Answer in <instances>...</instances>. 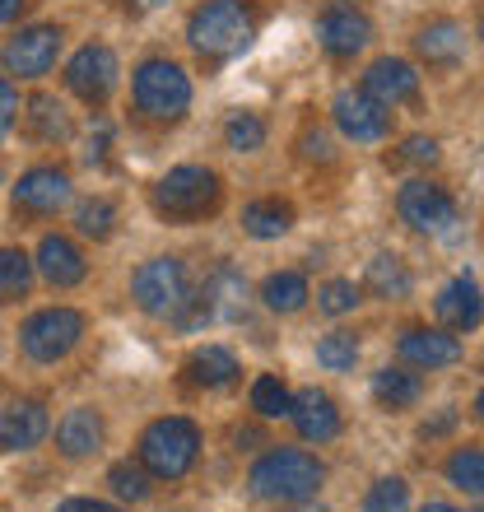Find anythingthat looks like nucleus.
Instances as JSON below:
<instances>
[{"mask_svg":"<svg viewBox=\"0 0 484 512\" xmlns=\"http://www.w3.org/2000/svg\"><path fill=\"white\" fill-rule=\"evenodd\" d=\"M401 159L405 163H424V168H433V163L443 159V149H438V140L433 135H410L401 145Z\"/></svg>","mask_w":484,"mask_h":512,"instance_id":"38","label":"nucleus"},{"mask_svg":"<svg viewBox=\"0 0 484 512\" xmlns=\"http://www.w3.org/2000/svg\"><path fill=\"white\" fill-rule=\"evenodd\" d=\"M108 485L121 503H145L149 499V471L140 461H117L108 471Z\"/></svg>","mask_w":484,"mask_h":512,"instance_id":"33","label":"nucleus"},{"mask_svg":"<svg viewBox=\"0 0 484 512\" xmlns=\"http://www.w3.org/2000/svg\"><path fill=\"white\" fill-rule=\"evenodd\" d=\"M354 359H359V340H354L350 331H326V336L317 340V364L331 368V373L354 368Z\"/></svg>","mask_w":484,"mask_h":512,"instance_id":"35","label":"nucleus"},{"mask_svg":"<svg viewBox=\"0 0 484 512\" xmlns=\"http://www.w3.org/2000/svg\"><path fill=\"white\" fill-rule=\"evenodd\" d=\"M475 415L484 419V387H480V396H475Z\"/></svg>","mask_w":484,"mask_h":512,"instance_id":"47","label":"nucleus"},{"mask_svg":"<svg viewBox=\"0 0 484 512\" xmlns=\"http://www.w3.org/2000/svg\"><path fill=\"white\" fill-rule=\"evenodd\" d=\"M396 215L415 233H452L461 210H457V196H452L443 182L415 177V182H405L401 196H396Z\"/></svg>","mask_w":484,"mask_h":512,"instance_id":"8","label":"nucleus"},{"mask_svg":"<svg viewBox=\"0 0 484 512\" xmlns=\"http://www.w3.org/2000/svg\"><path fill=\"white\" fill-rule=\"evenodd\" d=\"M238 354L233 350H224V345H201V350L187 359V378L196 382V387H205V391H224V387H233L238 382Z\"/></svg>","mask_w":484,"mask_h":512,"instance_id":"23","label":"nucleus"},{"mask_svg":"<svg viewBox=\"0 0 484 512\" xmlns=\"http://www.w3.org/2000/svg\"><path fill=\"white\" fill-rule=\"evenodd\" d=\"M84 312L80 308H42L19 326V350L33 364H61L75 345L84 340Z\"/></svg>","mask_w":484,"mask_h":512,"instance_id":"7","label":"nucleus"},{"mask_svg":"<svg viewBox=\"0 0 484 512\" xmlns=\"http://www.w3.org/2000/svg\"><path fill=\"white\" fill-rule=\"evenodd\" d=\"M363 94H373L382 108H396V103H415L419 98V70L401 56H377L368 75H363Z\"/></svg>","mask_w":484,"mask_h":512,"instance_id":"17","label":"nucleus"},{"mask_svg":"<svg viewBox=\"0 0 484 512\" xmlns=\"http://www.w3.org/2000/svg\"><path fill=\"white\" fill-rule=\"evenodd\" d=\"M363 298H359V284L354 280H326L322 289H317V308L326 312V317H345V312H354Z\"/></svg>","mask_w":484,"mask_h":512,"instance_id":"37","label":"nucleus"},{"mask_svg":"<svg viewBox=\"0 0 484 512\" xmlns=\"http://www.w3.org/2000/svg\"><path fill=\"white\" fill-rule=\"evenodd\" d=\"M75 229H80L84 238H94V243H108L112 229H117V205H112L108 196L84 201L80 210H75Z\"/></svg>","mask_w":484,"mask_h":512,"instance_id":"32","label":"nucleus"},{"mask_svg":"<svg viewBox=\"0 0 484 512\" xmlns=\"http://www.w3.org/2000/svg\"><path fill=\"white\" fill-rule=\"evenodd\" d=\"M419 512H461V508H452V503H424Z\"/></svg>","mask_w":484,"mask_h":512,"instance_id":"46","label":"nucleus"},{"mask_svg":"<svg viewBox=\"0 0 484 512\" xmlns=\"http://www.w3.org/2000/svg\"><path fill=\"white\" fill-rule=\"evenodd\" d=\"M363 284H368L377 298L396 303V298H410V289H415V275H410V266H405L396 252H377L373 261H368V270H363Z\"/></svg>","mask_w":484,"mask_h":512,"instance_id":"24","label":"nucleus"},{"mask_svg":"<svg viewBox=\"0 0 484 512\" xmlns=\"http://www.w3.org/2000/svg\"><path fill=\"white\" fill-rule=\"evenodd\" d=\"M294 229V205L280 201V196H261V201L242 205V233L256 238V243H270V238H284Z\"/></svg>","mask_w":484,"mask_h":512,"instance_id":"22","label":"nucleus"},{"mask_svg":"<svg viewBox=\"0 0 484 512\" xmlns=\"http://www.w3.org/2000/svg\"><path fill=\"white\" fill-rule=\"evenodd\" d=\"M135 5H140V10H154V5H163V0H135Z\"/></svg>","mask_w":484,"mask_h":512,"instance_id":"48","label":"nucleus"},{"mask_svg":"<svg viewBox=\"0 0 484 512\" xmlns=\"http://www.w3.org/2000/svg\"><path fill=\"white\" fill-rule=\"evenodd\" d=\"M433 312H438V322L447 331H475L484 322V289L475 275H457L452 284H443V294L433 298Z\"/></svg>","mask_w":484,"mask_h":512,"instance_id":"16","label":"nucleus"},{"mask_svg":"<svg viewBox=\"0 0 484 512\" xmlns=\"http://www.w3.org/2000/svg\"><path fill=\"white\" fill-rule=\"evenodd\" d=\"M19 10H24V0H0V24H14Z\"/></svg>","mask_w":484,"mask_h":512,"instance_id":"44","label":"nucleus"},{"mask_svg":"<svg viewBox=\"0 0 484 512\" xmlns=\"http://www.w3.org/2000/svg\"><path fill=\"white\" fill-rule=\"evenodd\" d=\"M201 298H205V308H210V317H215V312H238L242 298H247V280H242L233 266H219Z\"/></svg>","mask_w":484,"mask_h":512,"instance_id":"29","label":"nucleus"},{"mask_svg":"<svg viewBox=\"0 0 484 512\" xmlns=\"http://www.w3.org/2000/svg\"><path fill=\"white\" fill-rule=\"evenodd\" d=\"M131 298L135 308L149 317H177L191 303V280L187 266L177 256H154L131 275Z\"/></svg>","mask_w":484,"mask_h":512,"instance_id":"6","label":"nucleus"},{"mask_svg":"<svg viewBox=\"0 0 484 512\" xmlns=\"http://www.w3.org/2000/svg\"><path fill=\"white\" fill-rule=\"evenodd\" d=\"M447 485L466 489V494H484V447H457L443 466Z\"/></svg>","mask_w":484,"mask_h":512,"instance_id":"31","label":"nucleus"},{"mask_svg":"<svg viewBox=\"0 0 484 512\" xmlns=\"http://www.w3.org/2000/svg\"><path fill=\"white\" fill-rule=\"evenodd\" d=\"M33 270H38L47 284H56V289H75V284L89 275V261H84V252L70 243V238L47 233L38 243V256H33Z\"/></svg>","mask_w":484,"mask_h":512,"instance_id":"18","label":"nucleus"},{"mask_svg":"<svg viewBox=\"0 0 484 512\" xmlns=\"http://www.w3.org/2000/svg\"><path fill=\"white\" fill-rule=\"evenodd\" d=\"M131 98L149 122H182L191 108V75L168 56H149L135 66Z\"/></svg>","mask_w":484,"mask_h":512,"instance_id":"4","label":"nucleus"},{"mask_svg":"<svg viewBox=\"0 0 484 512\" xmlns=\"http://www.w3.org/2000/svg\"><path fill=\"white\" fill-rule=\"evenodd\" d=\"M308 298H312V289H308V275L303 270H275L266 284H261V303H266L270 312H303L308 308Z\"/></svg>","mask_w":484,"mask_h":512,"instance_id":"25","label":"nucleus"},{"mask_svg":"<svg viewBox=\"0 0 484 512\" xmlns=\"http://www.w3.org/2000/svg\"><path fill=\"white\" fill-rule=\"evenodd\" d=\"M66 205H70L66 168L38 163V168L19 173V182H14V210H24V215H56V210H66Z\"/></svg>","mask_w":484,"mask_h":512,"instance_id":"13","label":"nucleus"},{"mask_svg":"<svg viewBox=\"0 0 484 512\" xmlns=\"http://www.w3.org/2000/svg\"><path fill=\"white\" fill-rule=\"evenodd\" d=\"M33 131L38 140H70V112L56 103V98H33Z\"/></svg>","mask_w":484,"mask_h":512,"instance_id":"36","label":"nucleus"},{"mask_svg":"<svg viewBox=\"0 0 484 512\" xmlns=\"http://www.w3.org/2000/svg\"><path fill=\"white\" fill-rule=\"evenodd\" d=\"M475 512H484V508H475Z\"/></svg>","mask_w":484,"mask_h":512,"instance_id":"50","label":"nucleus"},{"mask_svg":"<svg viewBox=\"0 0 484 512\" xmlns=\"http://www.w3.org/2000/svg\"><path fill=\"white\" fill-rule=\"evenodd\" d=\"M108 140H112L108 122H98L94 135H89V149H84V159H89V163H108Z\"/></svg>","mask_w":484,"mask_h":512,"instance_id":"41","label":"nucleus"},{"mask_svg":"<svg viewBox=\"0 0 484 512\" xmlns=\"http://www.w3.org/2000/svg\"><path fill=\"white\" fill-rule=\"evenodd\" d=\"M410 508V485L401 475H382L368 494H363V508L359 512H405Z\"/></svg>","mask_w":484,"mask_h":512,"instance_id":"34","label":"nucleus"},{"mask_svg":"<svg viewBox=\"0 0 484 512\" xmlns=\"http://www.w3.org/2000/svg\"><path fill=\"white\" fill-rule=\"evenodd\" d=\"M396 354H401L410 368H452L461 359V340L447 331V326H410L396 340Z\"/></svg>","mask_w":484,"mask_h":512,"instance_id":"14","label":"nucleus"},{"mask_svg":"<svg viewBox=\"0 0 484 512\" xmlns=\"http://www.w3.org/2000/svg\"><path fill=\"white\" fill-rule=\"evenodd\" d=\"M373 396H377V405H387V410H410V405L424 396V382H419V373H410V368H377Z\"/></svg>","mask_w":484,"mask_h":512,"instance_id":"26","label":"nucleus"},{"mask_svg":"<svg viewBox=\"0 0 484 512\" xmlns=\"http://www.w3.org/2000/svg\"><path fill=\"white\" fill-rule=\"evenodd\" d=\"M480 42H484V14H480Z\"/></svg>","mask_w":484,"mask_h":512,"instance_id":"49","label":"nucleus"},{"mask_svg":"<svg viewBox=\"0 0 484 512\" xmlns=\"http://www.w3.org/2000/svg\"><path fill=\"white\" fill-rule=\"evenodd\" d=\"M103 438H108V424H103V415H98L94 405H75V410H66L61 424H56V447H61V457H70V461L94 457L98 447H103Z\"/></svg>","mask_w":484,"mask_h":512,"instance_id":"19","label":"nucleus"},{"mask_svg":"<svg viewBox=\"0 0 484 512\" xmlns=\"http://www.w3.org/2000/svg\"><path fill=\"white\" fill-rule=\"evenodd\" d=\"M266 117L261 112H229V122H224V145L233 149V154H256V149H266Z\"/></svg>","mask_w":484,"mask_h":512,"instance_id":"28","label":"nucleus"},{"mask_svg":"<svg viewBox=\"0 0 484 512\" xmlns=\"http://www.w3.org/2000/svg\"><path fill=\"white\" fill-rule=\"evenodd\" d=\"M415 52L429 61V66H457L466 56V28L457 19H433L415 33Z\"/></svg>","mask_w":484,"mask_h":512,"instance_id":"21","label":"nucleus"},{"mask_svg":"<svg viewBox=\"0 0 484 512\" xmlns=\"http://www.w3.org/2000/svg\"><path fill=\"white\" fill-rule=\"evenodd\" d=\"M289 419H294V429H298V438H303V443H331V438H340V429H345L340 405L331 401L322 387H303V391H298Z\"/></svg>","mask_w":484,"mask_h":512,"instance_id":"15","label":"nucleus"},{"mask_svg":"<svg viewBox=\"0 0 484 512\" xmlns=\"http://www.w3.org/2000/svg\"><path fill=\"white\" fill-rule=\"evenodd\" d=\"M52 429V419H47V405L42 401H14L0 410V452H28V447H38Z\"/></svg>","mask_w":484,"mask_h":512,"instance_id":"20","label":"nucleus"},{"mask_svg":"<svg viewBox=\"0 0 484 512\" xmlns=\"http://www.w3.org/2000/svg\"><path fill=\"white\" fill-rule=\"evenodd\" d=\"M33 289V256L19 247H0V303H19Z\"/></svg>","mask_w":484,"mask_h":512,"instance_id":"27","label":"nucleus"},{"mask_svg":"<svg viewBox=\"0 0 484 512\" xmlns=\"http://www.w3.org/2000/svg\"><path fill=\"white\" fill-rule=\"evenodd\" d=\"M280 512H326V508L312 499H298V503H280Z\"/></svg>","mask_w":484,"mask_h":512,"instance_id":"45","label":"nucleus"},{"mask_svg":"<svg viewBox=\"0 0 484 512\" xmlns=\"http://www.w3.org/2000/svg\"><path fill=\"white\" fill-rule=\"evenodd\" d=\"M452 429H457V410L447 405L438 419H424V424H419V438H443V433H452Z\"/></svg>","mask_w":484,"mask_h":512,"instance_id":"42","label":"nucleus"},{"mask_svg":"<svg viewBox=\"0 0 484 512\" xmlns=\"http://www.w3.org/2000/svg\"><path fill=\"white\" fill-rule=\"evenodd\" d=\"M331 117H336L340 135L354 140V145H377L391 131V112L363 89H340L336 103H331Z\"/></svg>","mask_w":484,"mask_h":512,"instance_id":"12","label":"nucleus"},{"mask_svg":"<svg viewBox=\"0 0 484 512\" xmlns=\"http://www.w3.org/2000/svg\"><path fill=\"white\" fill-rule=\"evenodd\" d=\"M298 145H303V159H317V163L336 159V149H331V135H326V131H308Z\"/></svg>","mask_w":484,"mask_h":512,"instance_id":"40","label":"nucleus"},{"mask_svg":"<svg viewBox=\"0 0 484 512\" xmlns=\"http://www.w3.org/2000/svg\"><path fill=\"white\" fill-rule=\"evenodd\" d=\"M219 201H224V182H219L215 168H201V163L168 168L149 191L154 215L168 219V224H201L219 210Z\"/></svg>","mask_w":484,"mask_h":512,"instance_id":"1","label":"nucleus"},{"mask_svg":"<svg viewBox=\"0 0 484 512\" xmlns=\"http://www.w3.org/2000/svg\"><path fill=\"white\" fill-rule=\"evenodd\" d=\"M14 117H19V94H14V84L5 80V75H0V140L10 135Z\"/></svg>","mask_w":484,"mask_h":512,"instance_id":"39","label":"nucleus"},{"mask_svg":"<svg viewBox=\"0 0 484 512\" xmlns=\"http://www.w3.org/2000/svg\"><path fill=\"white\" fill-rule=\"evenodd\" d=\"M201 457V429L182 415H163L140 433V466L159 480H182Z\"/></svg>","mask_w":484,"mask_h":512,"instance_id":"5","label":"nucleus"},{"mask_svg":"<svg viewBox=\"0 0 484 512\" xmlns=\"http://www.w3.org/2000/svg\"><path fill=\"white\" fill-rule=\"evenodd\" d=\"M252 410L261 419H289V410H294V391L280 382V373H261V378L252 382Z\"/></svg>","mask_w":484,"mask_h":512,"instance_id":"30","label":"nucleus"},{"mask_svg":"<svg viewBox=\"0 0 484 512\" xmlns=\"http://www.w3.org/2000/svg\"><path fill=\"white\" fill-rule=\"evenodd\" d=\"M191 47L210 61H229V56L247 52L256 38V10L247 0H205L187 19Z\"/></svg>","mask_w":484,"mask_h":512,"instance_id":"3","label":"nucleus"},{"mask_svg":"<svg viewBox=\"0 0 484 512\" xmlns=\"http://www.w3.org/2000/svg\"><path fill=\"white\" fill-rule=\"evenodd\" d=\"M117 75H121V66H117V52H112L108 42H84L66 66L70 94H80L89 108H103V103H108L112 89H117Z\"/></svg>","mask_w":484,"mask_h":512,"instance_id":"9","label":"nucleus"},{"mask_svg":"<svg viewBox=\"0 0 484 512\" xmlns=\"http://www.w3.org/2000/svg\"><path fill=\"white\" fill-rule=\"evenodd\" d=\"M317 42H322L326 56L350 61V56H359L363 47L373 42V19H368L354 0H336V5H326L322 19H317Z\"/></svg>","mask_w":484,"mask_h":512,"instance_id":"10","label":"nucleus"},{"mask_svg":"<svg viewBox=\"0 0 484 512\" xmlns=\"http://www.w3.org/2000/svg\"><path fill=\"white\" fill-rule=\"evenodd\" d=\"M326 480V466L303 447H270L266 457H256L247 471V489L266 503H298L317 499V489Z\"/></svg>","mask_w":484,"mask_h":512,"instance_id":"2","label":"nucleus"},{"mask_svg":"<svg viewBox=\"0 0 484 512\" xmlns=\"http://www.w3.org/2000/svg\"><path fill=\"white\" fill-rule=\"evenodd\" d=\"M56 512H121V508L103 499H66V503H56Z\"/></svg>","mask_w":484,"mask_h":512,"instance_id":"43","label":"nucleus"},{"mask_svg":"<svg viewBox=\"0 0 484 512\" xmlns=\"http://www.w3.org/2000/svg\"><path fill=\"white\" fill-rule=\"evenodd\" d=\"M61 42H66V33H61L56 24L19 28V33L5 42V70H10V75H19V80H42V75L56 66Z\"/></svg>","mask_w":484,"mask_h":512,"instance_id":"11","label":"nucleus"}]
</instances>
